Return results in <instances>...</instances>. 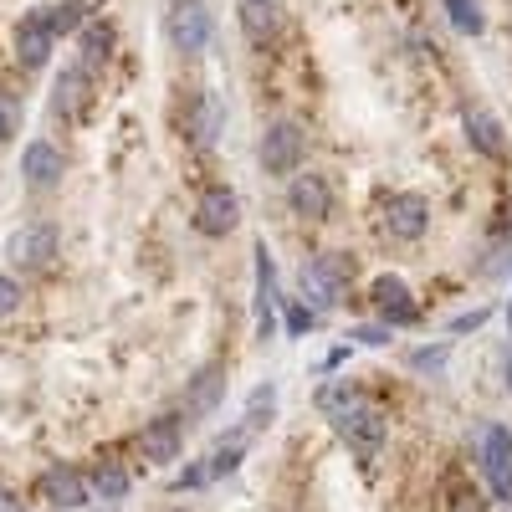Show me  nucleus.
I'll return each instance as SVG.
<instances>
[{"label": "nucleus", "instance_id": "nucleus-1", "mask_svg": "<svg viewBox=\"0 0 512 512\" xmlns=\"http://www.w3.org/2000/svg\"><path fill=\"white\" fill-rule=\"evenodd\" d=\"M333 425H338L344 446H349L364 466L384 451V431H390V425H384V415H379L374 405H364V400H354L349 410H338V415H333Z\"/></svg>", "mask_w": 512, "mask_h": 512}, {"label": "nucleus", "instance_id": "nucleus-2", "mask_svg": "<svg viewBox=\"0 0 512 512\" xmlns=\"http://www.w3.org/2000/svg\"><path fill=\"white\" fill-rule=\"evenodd\" d=\"M349 256H338V251H318L313 262L303 267V292L313 297L318 308H333V303H344V292H349Z\"/></svg>", "mask_w": 512, "mask_h": 512}, {"label": "nucleus", "instance_id": "nucleus-3", "mask_svg": "<svg viewBox=\"0 0 512 512\" xmlns=\"http://www.w3.org/2000/svg\"><path fill=\"white\" fill-rule=\"evenodd\" d=\"M303 149H308V134H303V123H292V118H277L267 123V134H262V169L267 175H297V164H303Z\"/></svg>", "mask_w": 512, "mask_h": 512}, {"label": "nucleus", "instance_id": "nucleus-4", "mask_svg": "<svg viewBox=\"0 0 512 512\" xmlns=\"http://www.w3.org/2000/svg\"><path fill=\"white\" fill-rule=\"evenodd\" d=\"M369 303H374V313L390 323V328H410V323H420L415 292H410V282L395 277V272H379V277L369 282Z\"/></svg>", "mask_w": 512, "mask_h": 512}, {"label": "nucleus", "instance_id": "nucleus-5", "mask_svg": "<svg viewBox=\"0 0 512 512\" xmlns=\"http://www.w3.org/2000/svg\"><path fill=\"white\" fill-rule=\"evenodd\" d=\"M236 221H241V200H236L231 185H210V190L195 200V216H190V226H195L200 236H210V241L231 236Z\"/></svg>", "mask_w": 512, "mask_h": 512}, {"label": "nucleus", "instance_id": "nucleus-6", "mask_svg": "<svg viewBox=\"0 0 512 512\" xmlns=\"http://www.w3.org/2000/svg\"><path fill=\"white\" fill-rule=\"evenodd\" d=\"M210 36H216L210 6H200V0H180V6L169 11V41H175V52L200 57V52L210 47Z\"/></svg>", "mask_w": 512, "mask_h": 512}, {"label": "nucleus", "instance_id": "nucleus-7", "mask_svg": "<svg viewBox=\"0 0 512 512\" xmlns=\"http://www.w3.org/2000/svg\"><path fill=\"white\" fill-rule=\"evenodd\" d=\"M384 231H390L395 241H420L425 231H431V200H425L420 190H400L384 200Z\"/></svg>", "mask_w": 512, "mask_h": 512}, {"label": "nucleus", "instance_id": "nucleus-8", "mask_svg": "<svg viewBox=\"0 0 512 512\" xmlns=\"http://www.w3.org/2000/svg\"><path fill=\"white\" fill-rule=\"evenodd\" d=\"M221 128H226V103L216 88H195L190 103H185V134L195 149H210L221 139Z\"/></svg>", "mask_w": 512, "mask_h": 512}, {"label": "nucleus", "instance_id": "nucleus-9", "mask_svg": "<svg viewBox=\"0 0 512 512\" xmlns=\"http://www.w3.org/2000/svg\"><path fill=\"white\" fill-rule=\"evenodd\" d=\"M482 472L497 502H512V431L507 425H487L482 431Z\"/></svg>", "mask_w": 512, "mask_h": 512}, {"label": "nucleus", "instance_id": "nucleus-10", "mask_svg": "<svg viewBox=\"0 0 512 512\" xmlns=\"http://www.w3.org/2000/svg\"><path fill=\"white\" fill-rule=\"evenodd\" d=\"M287 210L297 221H328V210H333V185H328V175H303V169H297V175L287 180Z\"/></svg>", "mask_w": 512, "mask_h": 512}, {"label": "nucleus", "instance_id": "nucleus-11", "mask_svg": "<svg viewBox=\"0 0 512 512\" xmlns=\"http://www.w3.org/2000/svg\"><path fill=\"white\" fill-rule=\"evenodd\" d=\"M52 52H57L52 11H26L21 26H16V57H21V67H47Z\"/></svg>", "mask_w": 512, "mask_h": 512}, {"label": "nucleus", "instance_id": "nucleus-12", "mask_svg": "<svg viewBox=\"0 0 512 512\" xmlns=\"http://www.w3.org/2000/svg\"><path fill=\"white\" fill-rule=\"evenodd\" d=\"M6 256L21 267V272H47L52 267V256H57V226H21L6 246Z\"/></svg>", "mask_w": 512, "mask_h": 512}, {"label": "nucleus", "instance_id": "nucleus-13", "mask_svg": "<svg viewBox=\"0 0 512 512\" xmlns=\"http://www.w3.org/2000/svg\"><path fill=\"white\" fill-rule=\"evenodd\" d=\"M256 338H272L277 333V262H272V251L267 241H256Z\"/></svg>", "mask_w": 512, "mask_h": 512}, {"label": "nucleus", "instance_id": "nucleus-14", "mask_svg": "<svg viewBox=\"0 0 512 512\" xmlns=\"http://www.w3.org/2000/svg\"><path fill=\"white\" fill-rule=\"evenodd\" d=\"M36 492H41V502H52V507H62V512L88 507V497H93V487L82 482L72 466H47V472H41V482H36Z\"/></svg>", "mask_w": 512, "mask_h": 512}, {"label": "nucleus", "instance_id": "nucleus-15", "mask_svg": "<svg viewBox=\"0 0 512 512\" xmlns=\"http://www.w3.org/2000/svg\"><path fill=\"white\" fill-rule=\"evenodd\" d=\"M62 169H67V159H62V149L47 144V139H31V144L21 149V175H26L31 190H52V185L62 180Z\"/></svg>", "mask_w": 512, "mask_h": 512}, {"label": "nucleus", "instance_id": "nucleus-16", "mask_svg": "<svg viewBox=\"0 0 512 512\" xmlns=\"http://www.w3.org/2000/svg\"><path fill=\"white\" fill-rule=\"evenodd\" d=\"M139 446H144V461H154V466L180 461V451H185V425H180L175 415H159V420L144 425Z\"/></svg>", "mask_w": 512, "mask_h": 512}, {"label": "nucleus", "instance_id": "nucleus-17", "mask_svg": "<svg viewBox=\"0 0 512 512\" xmlns=\"http://www.w3.org/2000/svg\"><path fill=\"white\" fill-rule=\"evenodd\" d=\"M221 395H226V364L216 359V364H205L195 379H190V395H185V415H210L221 405Z\"/></svg>", "mask_w": 512, "mask_h": 512}, {"label": "nucleus", "instance_id": "nucleus-18", "mask_svg": "<svg viewBox=\"0 0 512 512\" xmlns=\"http://www.w3.org/2000/svg\"><path fill=\"white\" fill-rule=\"evenodd\" d=\"M466 144H472L482 159H502L507 139H502V123L487 108H466Z\"/></svg>", "mask_w": 512, "mask_h": 512}, {"label": "nucleus", "instance_id": "nucleus-19", "mask_svg": "<svg viewBox=\"0 0 512 512\" xmlns=\"http://www.w3.org/2000/svg\"><path fill=\"white\" fill-rule=\"evenodd\" d=\"M241 31L251 47H267L277 36V0H241Z\"/></svg>", "mask_w": 512, "mask_h": 512}, {"label": "nucleus", "instance_id": "nucleus-20", "mask_svg": "<svg viewBox=\"0 0 512 512\" xmlns=\"http://www.w3.org/2000/svg\"><path fill=\"white\" fill-rule=\"evenodd\" d=\"M82 103H88V72L67 67V72L57 77V88H52V113H57V118H72V113H82Z\"/></svg>", "mask_w": 512, "mask_h": 512}, {"label": "nucleus", "instance_id": "nucleus-21", "mask_svg": "<svg viewBox=\"0 0 512 512\" xmlns=\"http://www.w3.org/2000/svg\"><path fill=\"white\" fill-rule=\"evenodd\" d=\"M77 52H82V72H98L108 57H113V31L108 26H98V21H88L82 26V36H77Z\"/></svg>", "mask_w": 512, "mask_h": 512}, {"label": "nucleus", "instance_id": "nucleus-22", "mask_svg": "<svg viewBox=\"0 0 512 512\" xmlns=\"http://www.w3.org/2000/svg\"><path fill=\"white\" fill-rule=\"evenodd\" d=\"M88 487H93L103 502H123V497H128V472H123L118 461H98L93 472H88Z\"/></svg>", "mask_w": 512, "mask_h": 512}, {"label": "nucleus", "instance_id": "nucleus-23", "mask_svg": "<svg viewBox=\"0 0 512 512\" xmlns=\"http://www.w3.org/2000/svg\"><path fill=\"white\" fill-rule=\"evenodd\" d=\"M272 410H277V384L267 379V384H256V390H251V400H246L241 431H246V436H251V431H262V425L272 420Z\"/></svg>", "mask_w": 512, "mask_h": 512}, {"label": "nucleus", "instance_id": "nucleus-24", "mask_svg": "<svg viewBox=\"0 0 512 512\" xmlns=\"http://www.w3.org/2000/svg\"><path fill=\"white\" fill-rule=\"evenodd\" d=\"M241 456H246V431H236L231 441H221L216 451L205 456V466H210V477H231L236 466H241Z\"/></svg>", "mask_w": 512, "mask_h": 512}, {"label": "nucleus", "instance_id": "nucleus-25", "mask_svg": "<svg viewBox=\"0 0 512 512\" xmlns=\"http://www.w3.org/2000/svg\"><path fill=\"white\" fill-rule=\"evenodd\" d=\"M441 6H446V16H451V26L461 36H482L487 31V16H482L477 0H441Z\"/></svg>", "mask_w": 512, "mask_h": 512}, {"label": "nucleus", "instance_id": "nucleus-26", "mask_svg": "<svg viewBox=\"0 0 512 512\" xmlns=\"http://www.w3.org/2000/svg\"><path fill=\"white\" fill-rule=\"evenodd\" d=\"M82 21H88V0H62V6H52V26H57V36L77 31Z\"/></svg>", "mask_w": 512, "mask_h": 512}, {"label": "nucleus", "instance_id": "nucleus-27", "mask_svg": "<svg viewBox=\"0 0 512 512\" xmlns=\"http://www.w3.org/2000/svg\"><path fill=\"white\" fill-rule=\"evenodd\" d=\"M16 128H21V103L11 93H0V144H11Z\"/></svg>", "mask_w": 512, "mask_h": 512}, {"label": "nucleus", "instance_id": "nucleus-28", "mask_svg": "<svg viewBox=\"0 0 512 512\" xmlns=\"http://www.w3.org/2000/svg\"><path fill=\"white\" fill-rule=\"evenodd\" d=\"M313 323H318V313H313V308H303V303H292V308H287V333H292V338H303Z\"/></svg>", "mask_w": 512, "mask_h": 512}, {"label": "nucleus", "instance_id": "nucleus-29", "mask_svg": "<svg viewBox=\"0 0 512 512\" xmlns=\"http://www.w3.org/2000/svg\"><path fill=\"white\" fill-rule=\"evenodd\" d=\"M21 297H26V292H21V282H16V277H0V318L16 313V308H21Z\"/></svg>", "mask_w": 512, "mask_h": 512}, {"label": "nucleus", "instance_id": "nucleus-30", "mask_svg": "<svg viewBox=\"0 0 512 512\" xmlns=\"http://www.w3.org/2000/svg\"><path fill=\"white\" fill-rule=\"evenodd\" d=\"M390 323H379V328H349V338H359V344H369V349H384V344H390Z\"/></svg>", "mask_w": 512, "mask_h": 512}, {"label": "nucleus", "instance_id": "nucleus-31", "mask_svg": "<svg viewBox=\"0 0 512 512\" xmlns=\"http://www.w3.org/2000/svg\"><path fill=\"white\" fill-rule=\"evenodd\" d=\"M410 364H415V369H431V374H436V369L446 364V344H441V349H415V354H410Z\"/></svg>", "mask_w": 512, "mask_h": 512}, {"label": "nucleus", "instance_id": "nucleus-32", "mask_svg": "<svg viewBox=\"0 0 512 512\" xmlns=\"http://www.w3.org/2000/svg\"><path fill=\"white\" fill-rule=\"evenodd\" d=\"M487 323V308H477V313H461L456 323H451V333H472V328H482Z\"/></svg>", "mask_w": 512, "mask_h": 512}, {"label": "nucleus", "instance_id": "nucleus-33", "mask_svg": "<svg viewBox=\"0 0 512 512\" xmlns=\"http://www.w3.org/2000/svg\"><path fill=\"white\" fill-rule=\"evenodd\" d=\"M451 512H482L477 492H456V497H451Z\"/></svg>", "mask_w": 512, "mask_h": 512}, {"label": "nucleus", "instance_id": "nucleus-34", "mask_svg": "<svg viewBox=\"0 0 512 512\" xmlns=\"http://www.w3.org/2000/svg\"><path fill=\"white\" fill-rule=\"evenodd\" d=\"M0 512H11V492L6 487H0Z\"/></svg>", "mask_w": 512, "mask_h": 512}, {"label": "nucleus", "instance_id": "nucleus-35", "mask_svg": "<svg viewBox=\"0 0 512 512\" xmlns=\"http://www.w3.org/2000/svg\"><path fill=\"white\" fill-rule=\"evenodd\" d=\"M507 384H512V359H507Z\"/></svg>", "mask_w": 512, "mask_h": 512}, {"label": "nucleus", "instance_id": "nucleus-36", "mask_svg": "<svg viewBox=\"0 0 512 512\" xmlns=\"http://www.w3.org/2000/svg\"><path fill=\"white\" fill-rule=\"evenodd\" d=\"M169 512H190V507H169Z\"/></svg>", "mask_w": 512, "mask_h": 512}, {"label": "nucleus", "instance_id": "nucleus-37", "mask_svg": "<svg viewBox=\"0 0 512 512\" xmlns=\"http://www.w3.org/2000/svg\"><path fill=\"white\" fill-rule=\"evenodd\" d=\"M507 323H512V313H507Z\"/></svg>", "mask_w": 512, "mask_h": 512}]
</instances>
